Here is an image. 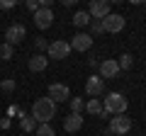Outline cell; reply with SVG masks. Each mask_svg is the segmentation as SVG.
<instances>
[{
	"instance_id": "obj_1",
	"label": "cell",
	"mask_w": 146,
	"mask_h": 136,
	"mask_svg": "<svg viewBox=\"0 0 146 136\" xmlns=\"http://www.w3.org/2000/svg\"><path fill=\"white\" fill-rule=\"evenodd\" d=\"M32 117L36 119V124H51V119L56 117V105H54V100H49V97L34 100V105H32Z\"/></svg>"
},
{
	"instance_id": "obj_2",
	"label": "cell",
	"mask_w": 146,
	"mask_h": 136,
	"mask_svg": "<svg viewBox=\"0 0 146 136\" xmlns=\"http://www.w3.org/2000/svg\"><path fill=\"white\" fill-rule=\"evenodd\" d=\"M127 107H129V102H127V97L122 92H107L105 95V102H102V110L107 112L110 117L112 114H127Z\"/></svg>"
},
{
	"instance_id": "obj_3",
	"label": "cell",
	"mask_w": 146,
	"mask_h": 136,
	"mask_svg": "<svg viewBox=\"0 0 146 136\" xmlns=\"http://www.w3.org/2000/svg\"><path fill=\"white\" fill-rule=\"evenodd\" d=\"M129 129H131V119H129L127 114H117V117H112V119H110L107 134H112V136H124Z\"/></svg>"
},
{
	"instance_id": "obj_4",
	"label": "cell",
	"mask_w": 146,
	"mask_h": 136,
	"mask_svg": "<svg viewBox=\"0 0 146 136\" xmlns=\"http://www.w3.org/2000/svg\"><path fill=\"white\" fill-rule=\"evenodd\" d=\"M27 37V27L20 24V22H15V24H10L5 29V42L10 44V46H17V44H22Z\"/></svg>"
},
{
	"instance_id": "obj_5",
	"label": "cell",
	"mask_w": 146,
	"mask_h": 136,
	"mask_svg": "<svg viewBox=\"0 0 146 136\" xmlns=\"http://www.w3.org/2000/svg\"><path fill=\"white\" fill-rule=\"evenodd\" d=\"M124 27H127V20L122 15H117V12H110V15L102 20V29L110 32V34H119Z\"/></svg>"
},
{
	"instance_id": "obj_6",
	"label": "cell",
	"mask_w": 146,
	"mask_h": 136,
	"mask_svg": "<svg viewBox=\"0 0 146 136\" xmlns=\"http://www.w3.org/2000/svg\"><path fill=\"white\" fill-rule=\"evenodd\" d=\"M46 97L54 100V105H58V102H68V100H71V90H68V85H63V83H51V85H49Z\"/></svg>"
},
{
	"instance_id": "obj_7",
	"label": "cell",
	"mask_w": 146,
	"mask_h": 136,
	"mask_svg": "<svg viewBox=\"0 0 146 136\" xmlns=\"http://www.w3.org/2000/svg\"><path fill=\"white\" fill-rule=\"evenodd\" d=\"M46 53H49V58L63 61V58H68V53H71V44H68V42H63V39H56V42H51V44H49Z\"/></svg>"
},
{
	"instance_id": "obj_8",
	"label": "cell",
	"mask_w": 146,
	"mask_h": 136,
	"mask_svg": "<svg viewBox=\"0 0 146 136\" xmlns=\"http://www.w3.org/2000/svg\"><path fill=\"white\" fill-rule=\"evenodd\" d=\"M112 12V5H110V0H93L88 7V15L93 20H105V17Z\"/></svg>"
},
{
	"instance_id": "obj_9",
	"label": "cell",
	"mask_w": 146,
	"mask_h": 136,
	"mask_svg": "<svg viewBox=\"0 0 146 136\" xmlns=\"http://www.w3.org/2000/svg\"><path fill=\"white\" fill-rule=\"evenodd\" d=\"M117 73H119V63H117V58H105V61H100V66H98V75H100L102 80L115 78Z\"/></svg>"
},
{
	"instance_id": "obj_10",
	"label": "cell",
	"mask_w": 146,
	"mask_h": 136,
	"mask_svg": "<svg viewBox=\"0 0 146 136\" xmlns=\"http://www.w3.org/2000/svg\"><path fill=\"white\" fill-rule=\"evenodd\" d=\"M34 24L39 27V29H49V27L54 24V12H51V7H39V10L34 12Z\"/></svg>"
},
{
	"instance_id": "obj_11",
	"label": "cell",
	"mask_w": 146,
	"mask_h": 136,
	"mask_svg": "<svg viewBox=\"0 0 146 136\" xmlns=\"http://www.w3.org/2000/svg\"><path fill=\"white\" fill-rule=\"evenodd\" d=\"M85 92H88L90 97H100V95L105 92V80L100 78V75H90V78L85 80Z\"/></svg>"
},
{
	"instance_id": "obj_12",
	"label": "cell",
	"mask_w": 146,
	"mask_h": 136,
	"mask_svg": "<svg viewBox=\"0 0 146 136\" xmlns=\"http://www.w3.org/2000/svg\"><path fill=\"white\" fill-rule=\"evenodd\" d=\"M68 44H71V51H73V49H76V51H88V49L93 46V37L85 34V32H78Z\"/></svg>"
},
{
	"instance_id": "obj_13",
	"label": "cell",
	"mask_w": 146,
	"mask_h": 136,
	"mask_svg": "<svg viewBox=\"0 0 146 136\" xmlns=\"http://www.w3.org/2000/svg\"><path fill=\"white\" fill-rule=\"evenodd\" d=\"M63 129L68 131V134H76V131L83 129V114H76V112H71V114L63 119Z\"/></svg>"
},
{
	"instance_id": "obj_14",
	"label": "cell",
	"mask_w": 146,
	"mask_h": 136,
	"mask_svg": "<svg viewBox=\"0 0 146 136\" xmlns=\"http://www.w3.org/2000/svg\"><path fill=\"white\" fill-rule=\"evenodd\" d=\"M46 68H49V58L44 56V53H34V56L29 58V71L42 73V71H46Z\"/></svg>"
},
{
	"instance_id": "obj_15",
	"label": "cell",
	"mask_w": 146,
	"mask_h": 136,
	"mask_svg": "<svg viewBox=\"0 0 146 136\" xmlns=\"http://www.w3.org/2000/svg\"><path fill=\"white\" fill-rule=\"evenodd\" d=\"M20 126H22V131H25V134H32L39 124H36V119H34L32 114H27V112L20 110Z\"/></svg>"
},
{
	"instance_id": "obj_16",
	"label": "cell",
	"mask_w": 146,
	"mask_h": 136,
	"mask_svg": "<svg viewBox=\"0 0 146 136\" xmlns=\"http://www.w3.org/2000/svg\"><path fill=\"white\" fill-rule=\"evenodd\" d=\"M90 22H93V17L88 15V10H78L76 15H73V24L78 27V29H83V27H90Z\"/></svg>"
},
{
	"instance_id": "obj_17",
	"label": "cell",
	"mask_w": 146,
	"mask_h": 136,
	"mask_svg": "<svg viewBox=\"0 0 146 136\" xmlns=\"http://www.w3.org/2000/svg\"><path fill=\"white\" fill-rule=\"evenodd\" d=\"M85 112L88 114H102V102H100V97H90L85 102Z\"/></svg>"
},
{
	"instance_id": "obj_18",
	"label": "cell",
	"mask_w": 146,
	"mask_h": 136,
	"mask_svg": "<svg viewBox=\"0 0 146 136\" xmlns=\"http://www.w3.org/2000/svg\"><path fill=\"white\" fill-rule=\"evenodd\" d=\"M117 63H119V71H129V68L134 66V56H131V53H122V56L117 58Z\"/></svg>"
},
{
	"instance_id": "obj_19",
	"label": "cell",
	"mask_w": 146,
	"mask_h": 136,
	"mask_svg": "<svg viewBox=\"0 0 146 136\" xmlns=\"http://www.w3.org/2000/svg\"><path fill=\"white\" fill-rule=\"evenodd\" d=\"M12 56H15V46H10L7 42H3L0 44V58H3V61H10Z\"/></svg>"
},
{
	"instance_id": "obj_20",
	"label": "cell",
	"mask_w": 146,
	"mask_h": 136,
	"mask_svg": "<svg viewBox=\"0 0 146 136\" xmlns=\"http://www.w3.org/2000/svg\"><path fill=\"white\" fill-rule=\"evenodd\" d=\"M68 105H71V112H76V114H83V110H85L83 97H71V100H68Z\"/></svg>"
},
{
	"instance_id": "obj_21",
	"label": "cell",
	"mask_w": 146,
	"mask_h": 136,
	"mask_svg": "<svg viewBox=\"0 0 146 136\" xmlns=\"http://www.w3.org/2000/svg\"><path fill=\"white\" fill-rule=\"evenodd\" d=\"M34 134H36V136H56V131H54L51 124H39V126L34 129Z\"/></svg>"
},
{
	"instance_id": "obj_22",
	"label": "cell",
	"mask_w": 146,
	"mask_h": 136,
	"mask_svg": "<svg viewBox=\"0 0 146 136\" xmlns=\"http://www.w3.org/2000/svg\"><path fill=\"white\" fill-rule=\"evenodd\" d=\"M0 88H3V92H12L17 88V83L12 78H5V80H0Z\"/></svg>"
},
{
	"instance_id": "obj_23",
	"label": "cell",
	"mask_w": 146,
	"mask_h": 136,
	"mask_svg": "<svg viewBox=\"0 0 146 136\" xmlns=\"http://www.w3.org/2000/svg\"><path fill=\"white\" fill-rule=\"evenodd\" d=\"M90 32H93V34H102V20H93L90 22ZM93 34H90V37H93Z\"/></svg>"
},
{
	"instance_id": "obj_24",
	"label": "cell",
	"mask_w": 146,
	"mask_h": 136,
	"mask_svg": "<svg viewBox=\"0 0 146 136\" xmlns=\"http://www.w3.org/2000/svg\"><path fill=\"white\" fill-rule=\"evenodd\" d=\"M34 46L39 49V51H46L49 44H46V39H44V37H36V39H34Z\"/></svg>"
},
{
	"instance_id": "obj_25",
	"label": "cell",
	"mask_w": 146,
	"mask_h": 136,
	"mask_svg": "<svg viewBox=\"0 0 146 136\" xmlns=\"http://www.w3.org/2000/svg\"><path fill=\"white\" fill-rule=\"evenodd\" d=\"M15 7V0H0V10H12Z\"/></svg>"
},
{
	"instance_id": "obj_26",
	"label": "cell",
	"mask_w": 146,
	"mask_h": 136,
	"mask_svg": "<svg viewBox=\"0 0 146 136\" xmlns=\"http://www.w3.org/2000/svg\"><path fill=\"white\" fill-rule=\"evenodd\" d=\"M27 10L36 12V10H39V0H27Z\"/></svg>"
},
{
	"instance_id": "obj_27",
	"label": "cell",
	"mask_w": 146,
	"mask_h": 136,
	"mask_svg": "<svg viewBox=\"0 0 146 136\" xmlns=\"http://www.w3.org/2000/svg\"><path fill=\"white\" fill-rule=\"evenodd\" d=\"M10 126H12L10 117H3V119H0V129H10Z\"/></svg>"
},
{
	"instance_id": "obj_28",
	"label": "cell",
	"mask_w": 146,
	"mask_h": 136,
	"mask_svg": "<svg viewBox=\"0 0 146 136\" xmlns=\"http://www.w3.org/2000/svg\"><path fill=\"white\" fill-rule=\"evenodd\" d=\"M7 114H10V117H12V114H20V107H17V105H12L10 110H7Z\"/></svg>"
},
{
	"instance_id": "obj_29",
	"label": "cell",
	"mask_w": 146,
	"mask_h": 136,
	"mask_svg": "<svg viewBox=\"0 0 146 136\" xmlns=\"http://www.w3.org/2000/svg\"><path fill=\"white\" fill-rule=\"evenodd\" d=\"M88 63H90V68H98V66H100V61H98V58H90Z\"/></svg>"
},
{
	"instance_id": "obj_30",
	"label": "cell",
	"mask_w": 146,
	"mask_h": 136,
	"mask_svg": "<svg viewBox=\"0 0 146 136\" xmlns=\"http://www.w3.org/2000/svg\"><path fill=\"white\" fill-rule=\"evenodd\" d=\"M144 10H146V3H144Z\"/></svg>"
},
{
	"instance_id": "obj_31",
	"label": "cell",
	"mask_w": 146,
	"mask_h": 136,
	"mask_svg": "<svg viewBox=\"0 0 146 136\" xmlns=\"http://www.w3.org/2000/svg\"><path fill=\"white\" fill-rule=\"evenodd\" d=\"M105 136H112V134H105Z\"/></svg>"
},
{
	"instance_id": "obj_32",
	"label": "cell",
	"mask_w": 146,
	"mask_h": 136,
	"mask_svg": "<svg viewBox=\"0 0 146 136\" xmlns=\"http://www.w3.org/2000/svg\"><path fill=\"white\" fill-rule=\"evenodd\" d=\"M22 136H27V134H22Z\"/></svg>"
},
{
	"instance_id": "obj_33",
	"label": "cell",
	"mask_w": 146,
	"mask_h": 136,
	"mask_svg": "<svg viewBox=\"0 0 146 136\" xmlns=\"http://www.w3.org/2000/svg\"><path fill=\"white\" fill-rule=\"evenodd\" d=\"M141 136H146V134H141Z\"/></svg>"
}]
</instances>
